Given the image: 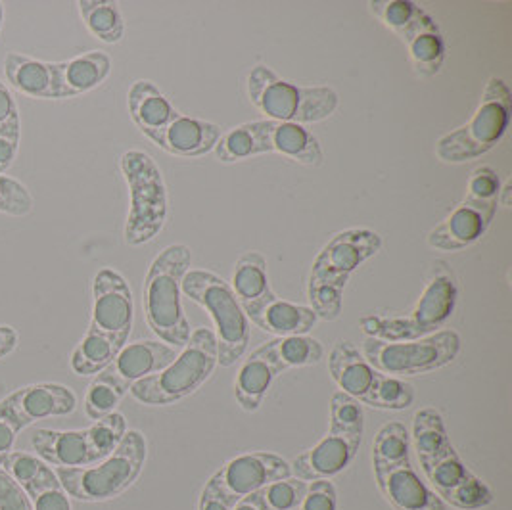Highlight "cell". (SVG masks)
Here are the masks:
<instances>
[{
    "label": "cell",
    "mask_w": 512,
    "mask_h": 510,
    "mask_svg": "<svg viewBox=\"0 0 512 510\" xmlns=\"http://www.w3.org/2000/svg\"><path fill=\"white\" fill-rule=\"evenodd\" d=\"M411 445L430 486L443 503L463 510L484 509L493 503L488 484L463 463L436 409L426 407L415 413Z\"/></svg>",
    "instance_id": "6da1fadb"
},
{
    "label": "cell",
    "mask_w": 512,
    "mask_h": 510,
    "mask_svg": "<svg viewBox=\"0 0 512 510\" xmlns=\"http://www.w3.org/2000/svg\"><path fill=\"white\" fill-rule=\"evenodd\" d=\"M135 319L133 294L117 271L106 267L93 280V319L91 326L73 349L70 365L81 376L104 371L117 353L127 346Z\"/></svg>",
    "instance_id": "7a4b0ae2"
},
{
    "label": "cell",
    "mask_w": 512,
    "mask_h": 510,
    "mask_svg": "<svg viewBox=\"0 0 512 510\" xmlns=\"http://www.w3.org/2000/svg\"><path fill=\"white\" fill-rule=\"evenodd\" d=\"M382 250V236L371 229H348L334 234L313 259L307 298L317 319L338 321L344 290L351 275Z\"/></svg>",
    "instance_id": "3957f363"
},
{
    "label": "cell",
    "mask_w": 512,
    "mask_h": 510,
    "mask_svg": "<svg viewBox=\"0 0 512 510\" xmlns=\"http://www.w3.org/2000/svg\"><path fill=\"white\" fill-rule=\"evenodd\" d=\"M192 265V252L185 244L167 246L152 261L144 280L146 323L163 344L185 348L190 340V325L181 302V284Z\"/></svg>",
    "instance_id": "277c9868"
},
{
    "label": "cell",
    "mask_w": 512,
    "mask_h": 510,
    "mask_svg": "<svg viewBox=\"0 0 512 510\" xmlns=\"http://www.w3.org/2000/svg\"><path fill=\"white\" fill-rule=\"evenodd\" d=\"M248 96L257 110L280 123H319L338 108V93L332 87H305L279 77L263 64L248 73Z\"/></svg>",
    "instance_id": "5b68a950"
},
{
    "label": "cell",
    "mask_w": 512,
    "mask_h": 510,
    "mask_svg": "<svg viewBox=\"0 0 512 510\" xmlns=\"http://www.w3.org/2000/svg\"><path fill=\"white\" fill-rule=\"evenodd\" d=\"M457 280L443 261L434 263L432 277L428 280L419 302L401 317L365 315L359 325L369 338L386 342L419 340L438 332L453 315L457 305Z\"/></svg>",
    "instance_id": "8992f818"
},
{
    "label": "cell",
    "mask_w": 512,
    "mask_h": 510,
    "mask_svg": "<svg viewBox=\"0 0 512 510\" xmlns=\"http://www.w3.org/2000/svg\"><path fill=\"white\" fill-rule=\"evenodd\" d=\"M146 463V440L139 430H127L112 455L85 468H56L66 493L83 503L116 499L137 482Z\"/></svg>",
    "instance_id": "52a82bcc"
},
{
    "label": "cell",
    "mask_w": 512,
    "mask_h": 510,
    "mask_svg": "<svg viewBox=\"0 0 512 510\" xmlns=\"http://www.w3.org/2000/svg\"><path fill=\"white\" fill-rule=\"evenodd\" d=\"M217 338L210 328L190 334L185 349L163 371L150 374L131 386V395L144 405H171L194 394L217 367Z\"/></svg>",
    "instance_id": "ba28073f"
},
{
    "label": "cell",
    "mask_w": 512,
    "mask_h": 510,
    "mask_svg": "<svg viewBox=\"0 0 512 510\" xmlns=\"http://www.w3.org/2000/svg\"><path fill=\"white\" fill-rule=\"evenodd\" d=\"M181 288L192 302L210 311L217 326V365H236L250 344V319L236 300L231 284L211 271L188 269Z\"/></svg>",
    "instance_id": "9c48e42d"
},
{
    "label": "cell",
    "mask_w": 512,
    "mask_h": 510,
    "mask_svg": "<svg viewBox=\"0 0 512 510\" xmlns=\"http://www.w3.org/2000/svg\"><path fill=\"white\" fill-rule=\"evenodd\" d=\"M509 119L511 89L503 79L491 77L474 116L438 140L436 156L445 163H465L488 154L503 139Z\"/></svg>",
    "instance_id": "30bf717a"
},
{
    "label": "cell",
    "mask_w": 512,
    "mask_h": 510,
    "mask_svg": "<svg viewBox=\"0 0 512 510\" xmlns=\"http://www.w3.org/2000/svg\"><path fill=\"white\" fill-rule=\"evenodd\" d=\"M328 371L342 394L374 409L403 411L415 401V388L409 382L373 369L348 340H340L330 349Z\"/></svg>",
    "instance_id": "8fae6325"
},
{
    "label": "cell",
    "mask_w": 512,
    "mask_h": 510,
    "mask_svg": "<svg viewBox=\"0 0 512 510\" xmlns=\"http://www.w3.org/2000/svg\"><path fill=\"white\" fill-rule=\"evenodd\" d=\"M119 169L131 192L125 242L142 246L152 242L167 221V186L162 169L142 150H129L119 158Z\"/></svg>",
    "instance_id": "7c38bea8"
},
{
    "label": "cell",
    "mask_w": 512,
    "mask_h": 510,
    "mask_svg": "<svg viewBox=\"0 0 512 510\" xmlns=\"http://www.w3.org/2000/svg\"><path fill=\"white\" fill-rule=\"evenodd\" d=\"M127 432L125 417L112 413L85 430H35L31 445L39 459L56 468H85L104 461Z\"/></svg>",
    "instance_id": "4fadbf2b"
},
{
    "label": "cell",
    "mask_w": 512,
    "mask_h": 510,
    "mask_svg": "<svg viewBox=\"0 0 512 510\" xmlns=\"http://www.w3.org/2000/svg\"><path fill=\"white\" fill-rule=\"evenodd\" d=\"M461 351V336L455 330H440L419 340L386 342L367 338L363 357L386 376L403 378L438 371L451 365Z\"/></svg>",
    "instance_id": "5bb4252c"
},
{
    "label": "cell",
    "mask_w": 512,
    "mask_h": 510,
    "mask_svg": "<svg viewBox=\"0 0 512 510\" xmlns=\"http://www.w3.org/2000/svg\"><path fill=\"white\" fill-rule=\"evenodd\" d=\"M369 8L409 48V56L419 75L434 77L442 71L445 41L440 27L426 10L409 0H371Z\"/></svg>",
    "instance_id": "9a60e30c"
},
{
    "label": "cell",
    "mask_w": 512,
    "mask_h": 510,
    "mask_svg": "<svg viewBox=\"0 0 512 510\" xmlns=\"http://www.w3.org/2000/svg\"><path fill=\"white\" fill-rule=\"evenodd\" d=\"M292 476L290 463L275 453H246L221 466L210 478L204 491L213 493L227 503L236 505L242 497L252 495L261 487Z\"/></svg>",
    "instance_id": "2e32d148"
},
{
    "label": "cell",
    "mask_w": 512,
    "mask_h": 510,
    "mask_svg": "<svg viewBox=\"0 0 512 510\" xmlns=\"http://www.w3.org/2000/svg\"><path fill=\"white\" fill-rule=\"evenodd\" d=\"M495 211L497 200H474L466 196L434 231H430L428 246L440 252L465 250L488 231Z\"/></svg>",
    "instance_id": "e0dca14e"
},
{
    "label": "cell",
    "mask_w": 512,
    "mask_h": 510,
    "mask_svg": "<svg viewBox=\"0 0 512 510\" xmlns=\"http://www.w3.org/2000/svg\"><path fill=\"white\" fill-rule=\"evenodd\" d=\"M361 440V434H351L338 426H330V432L323 440L290 463L292 474L302 482L328 480L350 466L359 451Z\"/></svg>",
    "instance_id": "ac0fdd59"
},
{
    "label": "cell",
    "mask_w": 512,
    "mask_h": 510,
    "mask_svg": "<svg viewBox=\"0 0 512 510\" xmlns=\"http://www.w3.org/2000/svg\"><path fill=\"white\" fill-rule=\"evenodd\" d=\"M0 468L10 472L24 487L33 510H71L70 495L43 459L12 451Z\"/></svg>",
    "instance_id": "d6986e66"
},
{
    "label": "cell",
    "mask_w": 512,
    "mask_h": 510,
    "mask_svg": "<svg viewBox=\"0 0 512 510\" xmlns=\"http://www.w3.org/2000/svg\"><path fill=\"white\" fill-rule=\"evenodd\" d=\"M374 478L384 499L396 510H447L442 499L420 480L411 459L374 464Z\"/></svg>",
    "instance_id": "ffe728a7"
},
{
    "label": "cell",
    "mask_w": 512,
    "mask_h": 510,
    "mask_svg": "<svg viewBox=\"0 0 512 510\" xmlns=\"http://www.w3.org/2000/svg\"><path fill=\"white\" fill-rule=\"evenodd\" d=\"M20 428L48 417H66L77 409V397L62 384H33L2 399Z\"/></svg>",
    "instance_id": "44dd1931"
},
{
    "label": "cell",
    "mask_w": 512,
    "mask_h": 510,
    "mask_svg": "<svg viewBox=\"0 0 512 510\" xmlns=\"http://www.w3.org/2000/svg\"><path fill=\"white\" fill-rule=\"evenodd\" d=\"M177 355L179 349L171 348L162 342L146 340L127 344L102 374L108 376L123 394H127L135 382L163 371L177 359Z\"/></svg>",
    "instance_id": "7402d4cb"
},
{
    "label": "cell",
    "mask_w": 512,
    "mask_h": 510,
    "mask_svg": "<svg viewBox=\"0 0 512 510\" xmlns=\"http://www.w3.org/2000/svg\"><path fill=\"white\" fill-rule=\"evenodd\" d=\"M246 317L252 319L254 325L275 336H305L317 325V315L309 305L280 300L273 292L263 300L242 307Z\"/></svg>",
    "instance_id": "603a6c76"
},
{
    "label": "cell",
    "mask_w": 512,
    "mask_h": 510,
    "mask_svg": "<svg viewBox=\"0 0 512 510\" xmlns=\"http://www.w3.org/2000/svg\"><path fill=\"white\" fill-rule=\"evenodd\" d=\"M52 70L54 100H64L89 93L98 85H102L112 71V60L108 54L94 50L83 56L71 58L68 62H56L52 64Z\"/></svg>",
    "instance_id": "cb8c5ba5"
},
{
    "label": "cell",
    "mask_w": 512,
    "mask_h": 510,
    "mask_svg": "<svg viewBox=\"0 0 512 510\" xmlns=\"http://www.w3.org/2000/svg\"><path fill=\"white\" fill-rule=\"evenodd\" d=\"M127 104L135 125L156 144H160L169 123L179 116V112L152 81L133 83L127 94Z\"/></svg>",
    "instance_id": "d4e9b609"
},
{
    "label": "cell",
    "mask_w": 512,
    "mask_h": 510,
    "mask_svg": "<svg viewBox=\"0 0 512 510\" xmlns=\"http://www.w3.org/2000/svg\"><path fill=\"white\" fill-rule=\"evenodd\" d=\"M221 135L219 125L179 114L165 129L158 146L173 156L196 158L215 150Z\"/></svg>",
    "instance_id": "484cf974"
},
{
    "label": "cell",
    "mask_w": 512,
    "mask_h": 510,
    "mask_svg": "<svg viewBox=\"0 0 512 510\" xmlns=\"http://www.w3.org/2000/svg\"><path fill=\"white\" fill-rule=\"evenodd\" d=\"M263 129L267 152H277L307 167H319L325 162L321 142L303 125L267 119L263 121Z\"/></svg>",
    "instance_id": "4316f807"
},
{
    "label": "cell",
    "mask_w": 512,
    "mask_h": 510,
    "mask_svg": "<svg viewBox=\"0 0 512 510\" xmlns=\"http://www.w3.org/2000/svg\"><path fill=\"white\" fill-rule=\"evenodd\" d=\"M4 75L12 89L31 98L54 100V70L52 62L29 58L18 52H8L4 58Z\"/></svg>",
    "instance_id": "83f0119b"
},
{
    "label": "cell",
    "mask_w": 512,
    "mask_h": 510,
    "mask_svg": "<svg viewBox=\"0 0 512 510\" xmlns=\"http://www.w3.org/2000/svg\"><path fill=\"white\" fill-rule=\"evenodd\" d=\"M279 376L273 363L267 359V355L257 348L240 367V372L234 382V395L238 405L248 411L256 413L263 405V399L269 392L273 380Z\"/></svg>",
    "instance_id": "f1b7e54d"
},
{
    "label": "cell",
    "mask_w": 512,
    "mask_h": 510,
    "mask_svg": "<svg viewBox=\"0 0 512 510\" xmlns=\"http://www.w3.org/2000/svg\"><path fill=\"white\" fill-rule=\"evenodd\" d=\"M261 351L267 355L279 374L288 369L317 365L325 357L323 344L311 336H282L263 344Z\"/></svg>",
    "instance_id": "f546056e"
},
{
    "label": "cell",
    "mask_w": 512,
    "mask_h": 510,
    "mask_svg": "<svg viewBox=\"0 0 512 510\" xmlns=\"http://www.w3.org/2000/svg\"><path fill=\"white\" fill-rule=\"evenodd\" d=\"M233 288L236 300L242 307L259 302L273 294L267 273V259L259 252H246L234 265Z\"/></svg>",
    "instance_id": "4dcf8cb0"
},
{
    "label": "cell",
    "mask_w": 512,
    "mask_h": 510,
    "mask_svg": "<svg viewBox=\"0 0 512 510\" xmlns=\"http://www.w3.org/2000/svg\"><path fill=\"white\" fill-rule=\"evenodd\" d=\"M213 152L221 163L242 162L257 154H267L263 121L242 123L227 131L225 135H221Z\"/></svg>",
    "instance_id": "1f68e13d"
},
{
    "label": "cell",
    "mask_w": 512,
    "mask_h": 510,
    "mask_svg": "<svg viewBox=\"0 0 512 510\" xmlns=\"http://www.w3.org/2000/svg\"><path fill=\"white\" fill-rule=\"evenodd\" d=\"M81 18L96 39L116 45L125 35V22L119 4L112 0H81L77 2Z\"/></svg>",
    "instance_id": "d6a6232c"
},
{
    "label": "cell",
    "mask_w": 512,
    "mask_h": 510,
    "mask_svg": "<svg viewBox=\"0 0 512 510\" xmlns=\"http://www.w3.org/2000/svg\"><path fill=\"white\" fill-rule=\"evenodd\" d=\"M123 397L125 394L117 388L116 384L108 376L98 372L85 395V413L94 422L108 417V415L116 413V407L121 403Z\"/></svg>",
    "instance_id": "836d02e7"
},
{
    "label": "cell",
    "mask_w": 512,
    "mask_h": 510,
    "mask_svg": "<svg viewBox=\"0 0 512 510\" xmlns=\"http://www.w3.org/2000/svg\"><path fill=\"white\" fill-rule=\"evenodd\" d=\"M307 484L298 478L273 482L256 491L263 510H294L300 507Z\"/></svg>",
    "instance_id": "e575fe53"
},
{
    "label": "cell",
    "mask_w": 512,
    "mask_h": 510,
    "mask_svg": "<svg viewBox=\"0 0 512 510\" xmlns=\"http://www.w3.org/2000/svg\"><path fill=\"white\" fill-rule=\"evenodd\" d=\"M363 407L350 395L336 392L330 399V426H338L351 434H361L365 428Z\"/></svg>",
    "instance_id": "d590c367"
},
{
    "label": "cell",
    "mask_w": 512,
    "mask_h": 510,
    "mask_svg": "<svg viewBox=\"0 0 512 510\" xmlns=\"http://www.w3.org/2000/svg\"><path fill=\"white\" fill-rule=\"evenodd\" d=\"M33 211V198L20 181L0 175V213L24 217Z\"/></svg>",
    "instance_id": "8d00e7d4"
},
{
    "label": "cell",
    "mask_w": 512,
    "mask_h": 510,
    "mask_svg": "<svg viewBox=\"0 0 512 510\" xmlns=\"http://www.w3.org/2000/svg\"><path fill=\"white\" fill-rule=\"evenodd\" d=\"M501 190V181L499 175L493 167L482 165L476 167L470 173V181H468V198L474 200H497V194Z\"/></svg>",
    "instance_id": "74e56055"
},
{
    "label": "cell",
    "mask_w": 512,
    "mask_h": 510,
    "mask_svg": "<svg viewBox=\"0 0 512 510\" xmlns=\"http://www.w3.org/2000/svg\"><path fill=\"white\" fill-rule=\"evenodd\" d=\"M338 495L336 487L328 480H313L303 495L298 510H336Z\"/></svg>",
    "instance_id": "f35d334b"
},
{
    "label": "cell",
    "mask_w": 512,
    "mask_h": 510,
    "mask_svg": "<svg viewBox=\"0 0 512 510\" xmlns=\"http://www.w3.org/2000/svg\"><path fill=\"white\" fill-rule=\"evenodd\" d=\"M0 510H33L24 487L4 468H0Z\"/></svg>",
    "instance_id": "ab89813d"
},
{
    "label": "cell",
    "mask_w": 512,
    "mask_h": 510,
    "mask_svg": "<svg viewBox=\"0 0 512 510\" xmlns=\"http://www.w3.org/2000/svg\"><path fill=\"white\" fill-rule=\"evenodd\" d=\"M0 133H22L16 98L2 81H0Z\"/></svg>",
    "instance_id": "60d3db41"
},
{
    "label": "cell",
    "mask_w": 512,
    "mask_h": 510,
    "mask_svg": "<svg viewBox=\"0 0 512 510\" xmlns=\"http://www.w3.org/2000/svg\"><path fill=\"white\" fill-rule=\"evenodd\" d=\"M22 432L16 418L10 415V411L0 401V466L6 461V457L14 451L16 438Z\"/></svg>",
    "instance_id": "b9f144b4"
},
{
    "label": "cell",
    "mask_w": 512,
    "mask_h": 510,
    "mask_svg": "<svg viewBox=\"0 0 512 510\" xmlns=\"http://www.w3.org/2000/svg\"><path fill=\"white\" fill-rule=\"evenodd\" d=\"M22 133H0V175H4L18 156Z\"/></svg>",
    "instance_id": "7bdbcfd3"
},
{
    "label": "cell",
    "mask_w": 512,
    "mask_h": 510,
    "mask_svg": "<svg viewBox=\"0 0 512 510\" xmlns=\"http://www.w3.org/2000/svg\"><path fill=\"white\" fill-rule=\"evenodd\" d=\"M18 348V332L12 326H0V359Z\"/></svg>",
    "instance_id": "ee69618b"
},
{
    "label": "cell",
    "mask_w": 512,
    "mask_h": 510,
    "mask_svg": "<svg viewBox=\"0 0 512 510\" xmlns=\"http://www.w3.org/2000/svg\"><path fill=\"white\" fill-rule=\"evenodd\" d=\"M198 510H233V505L213 493L202 491L200 501H198Z\"/></svg>",
    "instance_id": "f6af8a7d"
},
{
    "label": "cell",
    "mask_w": 512,
    "mask_h": 510,
    "mask_svg": "<svg viewBox=\"0 0 512 510\" xmlns=\"http://www.w3.org/2000/svg\"><path fill=\"white\" fill-rule=\"evenodd\" d=\"M233 510H263V507H261V501H259L257 493H252V495L242 497V499L234 505Z\"/></svg>",
    "instance_id": "bcb514c9"
},
{
    "label": "cell",
    "mask_w": 512,
    "mask_h": 510,
    "mask_svg": "<svg viewBox=\"0 0 512 510\" xmlns=\"http://www.w3.org/2000/svg\"><path fill=\"white\" fill-rule=\"evenodd\" d=\"M511 192L512 183L511 181H507L505 186L499 190V194H497V204H501L503 208H511Z\"/></svg>",
    "instance_id": "7dc6e473"
},
{
    "label": "cell",
    "mask_w": 512,
    "mask_h": 510,
    "mask_svg": "<svg viewBox=\"0 0 512 510\" xmlns=\"http://www.w3.org/2000/svg\"><path fill=\"white\" fill-rule=\"evenodd\" d=\"M2 24H4V6L0 2V29H2Z\"/></svg>",
    "instance_id": "c3c4849f"
}]
</instances>
